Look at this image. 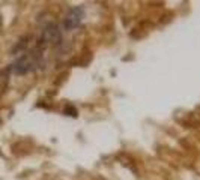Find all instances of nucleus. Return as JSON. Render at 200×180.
Masks as SVG:
<instances>
[{"label": "nucleus", "mask_w": 200, "mask_h": 180, "mask_svg": "<svg viewBox=\"0 0 200 180\" xmlns=\"http://www.w3.org/2000/svg\"><path fill=\"white\" fill-rule=\"evenodd\" d=\"M81 17H83V11L80 8H74L69 11V14L66 15V20H65V27L66 29H74L80 24Z\"/></svg>", "instance_id": "f257e3e1"}, {"label": "nucleus", "mask_w": 200, "mask_h": 180, "mask_svg": "<svg viewBox=\"0 0 200 180\" xmlns=\"http://www.w3.org/2000/svg\"><path fill=\"white\" fill-rule=\"evenodd\" d=\"M59 38H60V35H59V30H57V27H56L54 24L48 26V27L44 30V35H42V39H44V41H56V39H59Z\"/></svg>", "instance_id": "f03ea898"}]
</instances>
